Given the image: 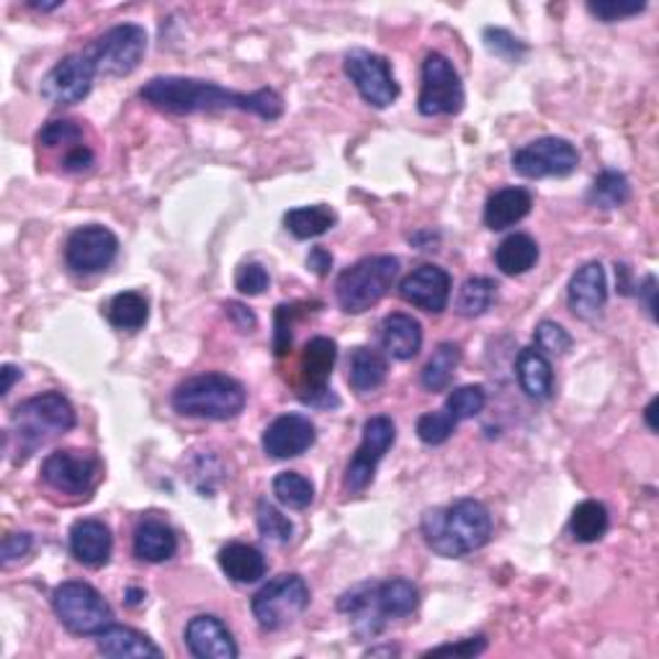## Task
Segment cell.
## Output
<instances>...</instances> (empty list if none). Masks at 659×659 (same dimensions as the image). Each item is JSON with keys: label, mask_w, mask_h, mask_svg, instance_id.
Returning a JSON list of instances; mask_svg holds the SVG:
<instances>
[{"label": "cell", "mask_w": 659, "mask_h": 659, "mask_svg": "<svg viewBox=\"0 0 659 659\" xmlns=\"http://www.w3.org/2000/svg\"><path fill=\"white\" fill-rule=\"evenodd\" d=\"M580 152L564 137H541V140L528 142L526 148L512 152V171L523 179H566L577 171Z\"/></svg>", "instance_id": "8fae6325"}, {"label": "cell", "mask_w": 659, "mask_h": 659, "mask_svg": "<svg viewBox=\"0 0 659 659\" xmlns=\"http://www.w3.org/2000/svg\"><path fill=\"white\" fill-rule=\"evenodd\" d=\"M75 423H78V415H75V408L67 397L60 392L29 397V400H24L13 410L11 431L6 435V446L13 443L9 454H13V462L17 464H24L36 449L44 446V443L73 431Z\"/></svg>", "instance_id": "277c9868"}, {"label": "cell", "mask_w": 659, "mask_h": 659, "mask_svg": "<svg viewBox=\"0 0 659 659\" xmlns=\"http://www.w3.org/2000/svg\"><path fill=\"white\" fill-rule=\"evenodd\" d=\"M495 263L505 276L528 273L536 263H539V245H536L531 235H523V233L508 235L500 245H497Z\"/></svg>", "instance_id": "f546056e"}, {"label": "cell", "mask_w": 659, "mask_h": 659, "mask_svg": "<svg viewBox=\"0 0 659 659\" xmlns=\"http://www.w3.org/2000/svg\"><path fill=\"white\" fill-rule=\"evenodd\" d=\"M389 364L387 358L374 348H354L348 356V381L356 392H374L387 381Z\"/></svg>", "instance_id": "f1b7e54d"}, {"label": "cell", "mask_w": 659, "mask_h": 659, "mask_svg": "<svg viewBox=\"0 0 659 659\" xmlns=\"http://www.w3.org/2000/svg\"><path fill=\"white\" fill-rule=\"evenodd\" d=\"M248 392L227 374H198L175 387L173 410L198 420H233L242 412Z\"/></svg>", "instance_id": "5b68a950"}, {"label": "cell", "mask_w": 659, "mask_h": 659, "mask_svg": "<svg viewBox=\"0 0 659 659\" xmlns=\"http://www.w3.org/2000/svg\"><path fill=\"white\" fill-rule=\"evenodd\" d=\"M647 9V3H616V0H593L587 3V11L593 13L595 19H601L603 24H613V21L639 17V13Z\"/></svg>", "instance_id": "bcb514c9"}, {"label": "cell", "mask_w": 659, "mask_h": 659, "mask_svg": "<svg viewBox=\"0 0 659 659\" xmlns=\"http://www.w3.org/2000/svg\"><path fill=\"white\" fill-rule=\"evenodd\" d=\"M346 75L354 83L358 94L374 109H389L400 98V86H397L392 65L387 57L369 50H354L346 55Z\"/></svg>", "instance_id": "4fadbf2b"}, {"label": "cell", "mask_w": 659, "mask_h": 659, "mask_svg": "<svg viewBox=\"0 0 659 659\" xmlns=\"http://www.w3.org/2000/svg\"><path fill=\"white\" fill-rule=\"evenodd\" d=\"M96 67L90 63L88 52H73L60 60L52 71L42 78L40 94L52 106H73L80 104L83 98H88L90 88H94Z\"/></svg>", "instance_id": "9a60e30c"}, {"label": "cell", "mask_w": 659, "mask_h": 659, "mask_svg": "<svg viewBox=\"0 0 659 659\" xmlns=\"http://www.w3.org/2000/svg\"><path fill=\"white\" fill-rule=\"evenodd\" d=\"M518 385L536 402H547L554 395V369L539 348H523L516 361Z\"/></svg>", "instance_id": "4316f807"}, {"label": "cell", "mask_w": 659, "mask_h": 659, "mask_svg": "<svg viewBox=\"0 0 659 659\" xmlns=\"http://www.w3.org/2000/svg\"><path fill=\"white\" fill-rule=\"evenodd\" d=\"M140 98L152 109L188 117V114H214V111H248L266 121H276L283 114V98L271 88L256 94H237L212 80L181 78V75H163L152 78L140 88Z\"/></svg>", "instance_id": "6da1fadb"}, {"label": "cell", "mask_w": 659, "mask_h": 659, "mask_svg": "<svg viewBox=\"0 0 659 659\" xmlns=\"http://www.w3.org/2000/svg\"><path fill=\"white\" fill-rule=\"evenodd\" d=\"M34 547V539L32 533L21 531V533H9L3 539V547H0V562L3 566H11L13 562H19V559H24L29 551Z\"/></svg>", "instance_id": "c3c4849f"}, {"label": "cell", "mask_w": 659, "mask_h": 659, "mask_svg": "<svg viewBox=\"0 0 659 659\" xmlns=\"http://www.w3.org/2000/svg\"><path fill=\"white\" fill-rule=\"evenodd\" d=\"M119 256V240L109 227H78L65 242V260L78 273H101Z\"/></svg>", "instance_id": "e0dca14e"}, {"label": "cell", "mask_w": 659, "mask_h": 659, "mask_svg": "<svg viewBox=\"0 0 659 659\" xmlns=\"http://www.w3.org/2000/svg\"><path fill=\"white\" fill-rule=\"evenodd\" d=\"M631 196V186H628V179L618 171H603L590 186L587 202L597 206V209H618L624 206Z\"/></svg>", "instance_id": "d590c367"}, {"label": "cell", "mask_w": 659, "mask_h": 659, "mask_svg": "<svg viewBox=\"0 0 659 659\" xmlns=\"http://www.w3.org/2000/svg\"><path fill=\"white\" fill-rule=\"evenodd\" d=\"M106 317H109V322L117 330L134 333V330L148 325L150 304L140 291H121V294L114 296L109 306H106Z\"/></svg>", "instance_id": "836d02e7"}, {"label": "cell", "mask_w": 659, "mask_h": 659, "mask_svg": "<svg viewBox=\"0 0 659 659\" xmlns=\"http://www.w3.org/2000/svg\"><path fill=\"white\" fill-rule=\"evenodd\" d=\"M179 551V536L168 523L158 518H148L134 531V557L140 562L160 564L175 557Z\"/></svg>", "instance_id": "d4e9b609"}, {"label": "cell", "mask_w": 659, "mask_h": 659, "mask_svg": "<svg viewBox=\"0 0 659 659\" xmlns=\"http://www.w3.org/2000/svg\"><path fill=\"white\" fill-rule=\"evenodd\" d=\"M611 516L608 508L597 500H585L572 510L570 518V533L577 543H595L608 533Z\"/></svg>", "instance_id": "d6a6232c"}, {"label": "cell", "mask_w": 659, "mask_h": 659, "mask_svg": "<svg viewBox=\"0 0 659 659\" xmlns=\"http://www.w3.org/2000/svg\"><path fill=\"white\" fill-rule=\"evenodd\" d=\"M458 364H462V346H456L451 341L439 343V348L433 350L423 374H420V385L428 392H443L451 385V379H454Z\"/></svg>", "instance_id": "4dcf8cb0"}, {"label": "cell", "mask_w": 659, "mask_h": 659, "mask_svg": "<svg viewBox=\"0 0 659 659\" xmlns=\"http://www.w3.org/2000/svg\"><path fill=\"white\" fill-rule=\"evenodd\" d=\"M104 477L101 458L90 451L65 449L55 451L44 458L42 464V479L52 489L65 495H88L94 493L98 482Z\"/></svg>", "instance_id": "7c38bea8"}, {"label": "cell", "mask_w": 659, "mask_h": 659, "mask_svg": "<svg viewBox=\"0 0 659 659\" xmlns=\"http://www.w3.org/2000/svg\"><path fill=\"white\" fill-rule=\"evenodd\" d=\"M428 547L443 559H462L487 547L493 536V516L479 500L464 497L449 508L428 510L420 520Z\"/></svg>", "instance_id": "3957f363"}, {"label": "cell", "mask_w": 659, "mask_h": 659, "mask_svg": "<svg viewBox=\"0 0 659 659\" xmlns=\"http://www.w3.org/2000/svg\"><path fill=\"white\" fill-rule=\"evenodd\" d=\"M487 649V636H469V639H462V641H454V644H441V647H433L423 651V657H464V659H472V657H479L482 651Z\"/></svg>", "instance_id": "7dc6e473"}, {"label": "cell", "mask_w": 659, "mask_h": 659, "mask_svg": "<svg viewBox=\"0 0 659 659\" xmlns=\"http://www.w3.org/2000/svg\"><path fill=\"white\" fill-rule=\"evenodd\" d=\"M420 590L415 582L395 577L385 582H361L338 597V611L350 618L358 639H374L385 631L389 620L415 613Z\"/></svg>", "instance_id": "7a4b0ae2"}, {"label": "cell", "mask_w": 659, "mask_h": 659, "mask_svg": "<svg viewBox=\"0 0 659 659\" xmlns=\"http://www.w3.org/2000/svg\"><path fill=\"white\" fill-rule=\"evenodd\" d=\"M71 551L83 566L101 570L114 551L111 528L98 518H83L71 528Z\"/></svg>", "instance_id": "7402d4cb"}, {"label": "cell", "mask_w": 659, "mask_h": 659, "mask_svg": "<svg viewBox=\"0 0 659 659\" xmlns=\"http://www.w3.org/2000/svg\"><path fill=\"white\" fill-rule=\"evenodd\" d=\"M335 212L325 204H312V206H299V209L287 212L283 217V225L296 240H312V237H320L330 233L335 227Z\"/></svg>", "instance_id": "1f68e13d"}, {"label": "cell", "mask_w": 659, "mask_h": 659, "mask_svg": "<svg viewBox=\"0 0 659 659\" xmlns=\"http://www.w3.org/2000/svg\"><path fill=\"white\" fill-rule=\"evenodd\" d=\"M98 651L104 657H163V649L148 634L132 626L111 624L98 634Z\"/></svg>", "instance_id": "484cf974"}, {"label": "cell", "mask_w": 659, "mask_h": 659, "mask_svg": "<svg viewBox=\"0 0 659 659\" xmlns=\"http://www.w3.org/2000/svg\"><path fill=\"white\" fill-rule=\"evenodd\" d=\"M306 268L317 276H327L330 268H333V256L325 248H312L310 256H306Z\"/></svg>", "instance_id": "816d5d0a"}, {"label": "cell", "mask_w": 659, "mask_h": 659, "mask_svg": "<svg viewBox=\"0 0 659 659\" xmlns=\"http://www.w3.org/2000/svg\"><path fill=\"white\" fill-rule=\"evenodd\" d=\"M482 40H485V47L493 52L495 57L508 60V63H520V60H523L526 52H528L526 44L520 42L518 36L505 32V29L489 26V29H485V34H482Z\"/></svg>", "instance_id": "ee69618b"}, {"label": "cell", "mask_w": 659, "mask_h": 659, "mask_svg": "<svg viewBox=\"0 0 659 659\" xmlns=\"http://www.w3.org/2000/svg\"><path fill=\"white\" fill-rule=\"evenodd\" d=\"M497 296V283L487 276H472L462 283L456 296V312L462 317H479L493 306Z\"/></svg>", "instance_id": "e575fe53"}, {"label": "cell", "mask_w": 659, "mask_h": 659, "mask_svg": "<svg viewBox=\"0 0 659 659\" xmlns=\"http://www.w3.org/2000/svg\"><path fill=\"white\" fill-rule=\"evenodd\" d=\"M647 296V312H649V317L655 320V310H657V302H655V294H657V279L655 276H647V279H644V283H641V289H639V296Z\"/></svg>", "instance_id": "f5cc1de1"}, {"label": "cell", "mask_w": 659, "mask_h": 659, "mask_svg": "<svg viewBox=\"0 0 659 659\" xmlns=\"http://www.w3.org/2000/svg\"><path fill=\"white\" fill-rule=\"evenodd\" d=\"M186 647L196 659H237L240 649L217 616H196L186 626Z\"/></svg>", "instance_id": "44dd1931"}, {"label": "cell", "mask_w": 659, "mask_h": 659, "mask_svg": "<svg viewBox=\"0 0 659 659\" xmlns=\"http://www.w3.org/2000/svg\"><path fill=\"white\" fill-rule=\"evenodd\" d=\"M400 294L418 310L441 314L451 299V276L441 266H420L400 281Z\"/></svg>", "instance_id": "d6986e66"}, {"label": "cell", "mask_w": 659, "mask_h": 659, "mask_svg": "<svg viewBox=\"0 0 659 659\" xmlns=\"http://www.w3.org/2000/svg\"><path fill=\"white\" fill-rule=\"evenodd\" d=\"M60 6H63V3L57 0V3H32V9H36V11H55V9H60Z\"/></svg>", "instance_id": "680465c9"}, {"label": "cell", "mask_w": 659, "mask_h": 659, "mask_svg": "<svg viewBox=\"0 0 659 659\" xmlns=\"http://www.w3.org/2000/svg\"><path fill=\"white\" fill-rule=\"evenodd\" d=\"M456 420L449 415L446 410H439V412H425V415L418 418V439L428 443V446H441V443H446L451 435L456 431Z\"/></svg>", "instance_id": "60d3db41"}, {"label": "cell", "mask_w": 659, "mask_h": 659, "mask_svg": "<svg viewBox=\"0 0 659 659\" xmlns=\"http://www.w3.org/2000/svg\"><path fill=\"white\" fill-rule=\"evenodd\" d=\"M536 348L541 350L543 356H564L566 350L572 348V335L566 333V330L559 325V322H551V320H543L536 325Z\"/></svg>", "instance_id": "b9f144b4"}, {"label": "cell", "mask_w": 659, "mask_h": 659, "mask_svg": "<svg viewBox=\"0 0 659 659\" xmlns=\"http://www.w3.org/2000/svg\"><path fill=\"white\" fill-rule=\"evenodd\" d=\"M225 312H227V317L233 320V325L240 330V333H252V330L258 327L256 314H252L248 306L240 304V302H227Z\"/></svg>", "instance_id": "f907efd6"}, {"label": "cell", "mask_w": 659, "mask_h": 659, "mask_svg": "<svg viewBox=\"0 0 659 659\" xmlns=\"http://www.w3.org/2000/svg\"><path fill=\"white\" fill-rule=\"evenodd\" d=\"M256 520H258V531L266 541L289 543L291 536H294V523H291V520L268 500H258Z\"/></svg>", "instance_id": "ab89813d"}, {"label": "cell", "mask_w": 659, "mask_h": 659, "mask_svg": "<svg viewBox=\"0 0 659 659\" xmlns=\"http://www.w3.org/2000/svg\"><path fill=\"white\" fill-rule=\"evenodd\" d=\"M310 587L299 574H279L252 595V616L263 631H281L294 624L310 605Z\"/></svg>", "instance_id": "ba28073f"}, {"label": "cell", "mask_w": 659, "mask_h": 659, "mask_svg": "<svg viewBox=\"0 0 659 659\" xmlns=\"http://www.w3.org/2000/svg\"><path fill=\"white\" fill-rule=\"evenodd\" d=\"M381 346L395 361H412L423 348V327L412 314H387L381 322Z\"/></svg>", "instance_id": "603a6c76"}, {"label": "cell", "mask_w": 659, "mask_h": 659, "mask_svg": "<svg viewBox=\"0 0 659 659\" xmlns=\"http://www.w3.org/2000/svg\"><path fill=\"white\" fill-rule=\"evenodd\" d=\"M397 441V428L392 418L387 415H374L364 423V439L361 446L356 449L354 458H350L346 466V487L350 493H364L366 487L374 482V474H377V466L389 449L395 446Z\"/></svg>", "instance_id": "5bb4252c"}, {"label": "cell", "mask_w": 659, "mask_h": 659, "mask_svg": "<svg viewBox=\"0 0 659 659\" xmlns=\"http://www.w3.org/2000/svg\"><path fill=\"white\" fill-rule=\"evenodd\" d=\"M338 361V346L330 338H312L304 346L302 364V385H299V400L312 404V408H335L333 389H330V377H333V366Z\"/></svg>", "instance_id": "2e32d148"}, {"label": "cell", "mask_w": 659, "mask_h": 659, "mask_svg": "<svg viewBox=\"0 0 659 659\" xmlns=\"http://www.w3.org/2000/svg\"><path fill=\"white\" fill-rule=\"evenodd\" d=\"M0 374H3V392H0L3 397L11 392L13 385H17V381L21 377H24V371L17 369V366H13V364H3V371H0Z\"/></svg>", "instance_id": "db71d44e"}, {"label": "cell", "mask_w": 659, "mask_h": 659, "mask_svg": "<svg viewBox=\"0 0 659 659\" xmlns=\"http://www.w3.org/2000/svg\"><path fill=\"white\" fill-rule=\"evenodd\" d=\"M96 73L104 78H125L140 67L148 52V32L140 24H119L86 47Z\"/></svg>", "instance_id": "9c48e42d"}, {"label": "cell", "mask_w": 659, "mask_h": 659, "mask_svg": "<svg viewBox=\"0 0 659 659\" xmlns=\"http://www.w3.org/2000/svg\"><path fill=\"white\" fill-rule=\"evenodd\" d=\"M271 287V276L260 263H242L235 273V289L245 296H260Z\"/></svg>", "instance_id": "f6af8a7d"}, {"label": "cell", "mask_w": 659, "mask_h": 659, "mask_svg": "<svg viewBox=\"0 0 659 659\" xmlns=\"http://www.w3.org/2000/svg\"><path fill=\"white\" fill-rule=\"evenodd\" d=\"M379 655L397 657V655H400V649H397V647H377V649H369V651H366V657H379Z\"/></svg>", "instance_id": "9f6ffc18"}, {"label": "cell", "mask_w": 659, "mask_h": 659, "mask_svg": "<svg viewBox=\"0 0 659 659\" xmlns=\"http://www.w3.org/2000/svg\"><path fill=\"white\" fill-rule=\"evenodd\" d=\"M52 608L71 634L98 636L114 624V611L106 597L88 582H63L52 593Z\"/></svg>", "instance_id": "52a82bcc"}, {"label": "cell", "mask_w": 659, "mask_h": 659, "mask_svg": "<svg viewBox=\"0 0 659 659\" xmlns=\"http://www.w3.org/2000/svg\"><path fill=\"white\" fill-rule=\"evenodd\" d=\"M94 165V150L88 144H78V148L67 150V155L63 158V171L65 173H83Z\"/></svg>", "instance_id": "681fc988"}, {"label": "cell", "mask_w": 659, "mask_h": 659, "mask_svg": "<svg viewBox=\"0 0 659 659\" xmlns=\"http://www.w3.org/2000/svg\"><path fill=\"white\" fill-rule=\"evenodd\" d=\"M219 566L229 580L240 582V585H252V582L263 580L268 572L263 551L240 541L227 543V547L219 551Z\"/></svg>", "instance_id": "83f0119b"}, {"label": "cell", "mask_w": 659, "mask_h": 659, "mask_svg": "<svg viewBox=\"0 0 659 659\" xmlns=\"http://www.w3.org/2000/svg\"><path fill=\"white\" fill-rule=\"evenodd\" d=\"M566 304L577 320L593 322L601 317L608 304V281H605L603 263L593 260V263L577 268V273L570 279V289H566Z\"/></svg>", "instance_id": "ffe728a7"}, {"label": "cell", "mask_w": 659, "mask_h": 659, "mask_svg": "<svg viewBox=\"0 0 659 659\" xmlns=\"http://www.w3.org/2000/svg\"><path fill=\"white\" fill-rule=\"evenodd\" d=\"M531 209H533L531 191H526L520 186L500 188L487 198L485 225L493 229V233H503V229L523 222L528 214H531Z\"/></svg>", "instance_id": "cb8c5ba5"}, {"label": "cell", "mask_w": 659, "mask_h": 659, "mask_svg": "<svg viewBox=\"0 0 659 659\" xmlns=\"http://www.w3.org/2000/svg\"><path fill=\"white\" fill-rule=\"evenodd\" d=\"M306 302H294V304H279L273 314V354L283 358L291 350V341H294V325L296 320L302 317L306 310Z\"/></svg>", "instance_id": "f35d334b"}, {"label": "cell", "mask_w": 659, "mask_h": 659, "mask_svg": "<svg viewBox=\"0 0 659 659\" xmlns=\"http://www.w3.org/2000/svg\"><path fill=\"white\" fill-rule=\"evenodd\" d=\"M655 408H657V400H651L647 404V410H644V420H647L649 431H657V423H655Z\"/></svg>", "instance_id": "11a10c76"}, {"label": "cell", "mask_w": 659, "mask_h": 659, "mask_svg": "<svg viewBox=\"0 0 659 659\" xmlns=\"http://www.w3.org/2000/svg\"><path fill=\"white\" fill-rule=\"evenodd\" d=\"M487 404V392L482 385H466V387H458L454 392L449 395L446 404H443V410L449 412L451 418L456 420V423H462V420H472L477 418L482 410H485Z\"/></svg>", "instance_id": "74e56055"}, {"label": "cell", "mask_w": 659, "mask_h": 659, "mask_svg": "<svg viewBox=\"0 0 659 659\" xmlns=\"http://www.w3.org/2000/svg\"><path fill=\"white\" fill-rule=\"evenodd\" d=\"M40 144L42 148H63V144L71 150L78 148V144H83V127L71 119L47 121L40 132Z\"/></svg>", "instance_id": "7bdbcfd3"}, {"label": "cell", "mask_w": 659, "mask_h": 659, "mask_svg": "<svg viewBox=\"0 0 659 659\" xmlns=\"http://www.w3.org/2000/svg\"><path fill=\"white\" fill-rule=\"evenodd\" d=\"M142 597H144V590H134V587L127 590V603L129 605H137L142 601Z\"/></svg>", "instance_id": "6f0895ef"}, {"label": "cell", "mask_w": 659, "mask_h": 659, "mask_svg": "<svg viewBox=\"0 0 659 659\" xmlns=\"http://www.w3.org/2000/svg\"><path fill=\"white\" fill-rule=\"evenodd\" d=\"M466 94L462 75L441 52H431L423 63V86L418 96V111L423 117H454L464 109Z\"/></svg>", "instance_id": "30bf717a"}, {"label": "cell", "mask_w": 659, "mask_h": 659, "mask_svg": "<svg viewBox=\"0 0 659 659\" xmlns=\"http://www.w3.org/2000/svg\"><path fill=\"white\" fill-rule=\"evenodd\" d=\"M273 495L283 508L304 510L314 500V485L299 472H281L273 479Z\"/></svg>", "instance_id": "8d00e7d4"}, {"label": "cell", "mask_w": 659, "mask_h": 659, "mask_svg": "<svg viewBox=\"0 0 659 659\" xmlns=\"http://www.w3.org/2000/svg\"><path fill=\"white\" fill-rule=\"evenodd\" d=\"M317 441V428L306 415L287 412L279 415L263 433V451L271 458H294L310 451Z\"/></svg>", "instance_id": "ac0fdd59"}, {"label": "cell", "mask_w": 659, "mask_h": 659, "mask_svg": "<svg viewBox=\"0 0 659 659\" xmlns=\"http://www.w3.org/2000/svg\"><path fill=\"white\" fill-rule=\"evenodd\" d=\"M400 273V260L395 256H371L346 268L335 281V299L348 314H364L389 294Z\"/></svg>", "instance_id": "8992f818"}]
</instances>
